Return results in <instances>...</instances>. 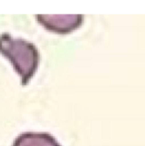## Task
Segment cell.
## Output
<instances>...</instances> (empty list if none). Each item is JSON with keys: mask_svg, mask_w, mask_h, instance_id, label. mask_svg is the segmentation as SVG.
<instances>
[{"mask_svg": "<svg viewBox=\"0 0 145 146\" xmlns=\"http://www.w3.org/2000/svg\"><path fill=\"white\" fill-rule=\"evenodd\" d=\"M12 146H61V144L50 133L24 132L17 136Z\"/></svg>", "mask_w": 145, "mask_h": 146, "instance_id": "cell-3", "label": "cell"}, {"mask_svg": "<svg viewBox=\"0 0 145 146\" xmlns=\"http://www.w3.org/2000/svg\"><path fill=\"white\" fill-rule=\"evenodd\" d=\"M36 19L45 29L57 34H70L81 26L83 15H36Z\"/></svg>", "mask_w": 145, "mask_h": 146, "instance_id": "cell-2", "label": "cell"}, {"mask_svg": "<svg viewBox=\"0 0 145 146\" xmlns=\"http://www.w3.org/2000/svg\"><path fill=\"white\" fill-rule=\"evenodd\" d=\"M0 53L13 66L21 78V85L27 86L39 66V52L34 44L8 33L0 35Z\"/></svg>", "mask_w": 145, "mask_h": 146, "instance_id": "cell-1", "label": "cell"}]
</instances>
